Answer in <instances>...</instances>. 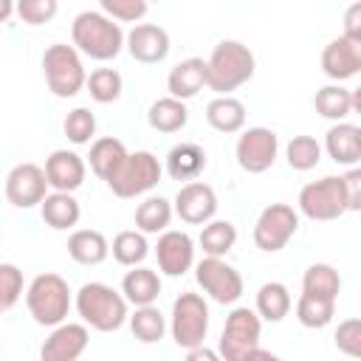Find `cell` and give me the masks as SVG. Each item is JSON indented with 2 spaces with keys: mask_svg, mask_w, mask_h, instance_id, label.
<instances>
[{
  "mask_svg": "<svg viewBox=\"0 0 361 361\" xmlns=\"http://www.w3.org/2000/svg\"><path fill=\"white\" fill-rule=\"evenodd\" d=\"M195 279L203 293L217 305H234L243 296V276L223 257H203L195 265Z\"/></svg>",
  "mask_w": 361,
  "mask_h": 361,
  "instance_id": "11",
  "label": "cell"
},
{
  "mask_svg": "<svg viewBox=\"0 0 361 361\" xmlns=\"http://www.w3.org/2000/svg\"><path fill=\"white\" fill-rule=\"evenodd\" d=\"M99 6L116 23H141L147 14V0H99Z\"/></svg>",
  "mask_w": 361,
  "mask_h": 361,
  "instance_id": "42",
  "label": "cell"
},
{
  "mask_svg": "<svg viewBox=\"0 0 361 361\" xmlns=\"http://www.w3.org/2000/svg\"><path fill=\"white\" fill-rule=\"evenodd\" d=\"M161 180V164L152 152L138 149L127 152L124 161L113 169V175L104 180L116 197H138L149 189H155Z\"/></svg>",
  "mask_w": 361,
  "mask_h": 361,
  "instance_id": "6",
  "label": "cell"
},
{
  "mask_svg": "<svg viewBox=\"0 0 361 361\" xmlns=\"http://www.w3.org/2000/svg\"><path fill=\"white\" fill-rule=\"evenodd\" d=\"M276 152H279V138L268 127H248L237 138V147H234L237 164L248 175L268 172L274 166V161H276Z\"/></svg>",
  "mask_w": 361,
  "mask_h": 361,
  "instance_id": "12",
  "label": "cell"
},
{
  "mask_svg": "<svg viewBox=\"0 0 361 361\" xmlns=\"http://www.w3.org/2000/svg\"><path fill=\"white\" fill-rule=\"evenodd\" d=\"M71 39L73 48L96 62H110L124 48V31L121 25L107 17L104 11H82L71 23Z\"/></svg>",
  "mask_w": 361,
  "mask_h": 361,
  "instance_id": "1",
  "label": "cell"
},
{
  "mask_svg": "<svg viewBox=\"0 0 361 361\" xmlns=\"http://www.w3.org/2000/svg\"><path fill=\"white\" fill-rule=\"evenodd\" d=\"M206 169V149L195 141H180L166 152V172L172 180H195Z\"/></svg>",
  "mask_w": 361,
  "mask_h": 361,
  "instance_id": "23",
  "label": "cell"
},
{
  "mask_svg": "<svg viewBox=\"0 0 361 361\" xmlns=\"http://www.w3.org/2000/svg\"><path fill=\"white\" fill-rule=\"evenodd\" d=\"M68 254L73 262L79 265H99L107 259L110 254V243L102 231L96 228H76L71 237H68Z\"/></svg>",
  "mask_w": 361,
  "mask_h": 361,
  "instance_id": "26",
  "label": "cell"
},
{
  "mask_svg": "<svg viewBox=\"0 0 361 361\" xmlns=\"http://www.w3.org/2000/svg\"><path fill=\"white\" fill-rule=\"evenodd\" d=\"M172 203L166 197H147L144 203H138L135 209V228L144 231V234H158V231H166L169 220H172Z\"/></svg>",
  "mask_w": 361,
  "mask_h": 361,
  "instance_id": "34",
  "label": "cell"
},
{
  "mask_svg": "<svg viewBox=\"0 0 361 361\" xmlns=\"http://www.w3.org/2000/svg\"><path fill=\"white\" fill-rule=\"evenodd\" d=\"M62 130H65V135H68L71 144H90L93 135H96V116L87 107H73L65 116Z\"/></svg>",
  "mask_w": 361,
  "mask_h": 361,
  "instance_id": "39",
  "label": "cell"
},
{
  "mask_svg": "<svg viewBox=\"0 0 361 361\" xmlns=\"http://www.w3.org/2000/svg\"><path fill=\"white\" fill-rule=\"evenodd\" d=\"M124 155H127V147L118 141V138H96L93 144H90V155H87V164H90V169H93V175L96 178H102V180H107L110 175H113V169L124 161Z\"/></svg>",
  "mask_w": 361,
  "mask_h": 361,
  "instance_id": "30",
  "label": "cell"
},
{
  "mask_svg": "<svg viewBox=\"0 0 361 361\" xmlns=\"http://www.w3.org/2000/svg\"><path fill=\"white\" fill-rule=\"evenodd\" d=\"M183 353H186L189 361H214V358H217V353H214V350H206L203 344L189 347V350H183Z\"/></svg>",
  "mask_w": 361,
  "mask_h": 361,
  "instance_id": "46",
  "label": "cell"
},
{
  "mask_svg": "<svg viewBox=\"0 0 361 361\" xmlns=\"http://www.w3.org/2000/svg\"><path fill=\"white\" fill-rule=\"evenodd\" d=\"M341 178H344V189H347L350 212H358V209H361V169L350 166V172H344Z\"/></svg>",
  "mask_w": 361,
  "mask_h": 361,
  "instance_id": "44",
  "label": "cell"
},
{
  "mask_svg": "<svg viewBox=\"0 0 361 361\" xmlns=\"http://www.w3.org/2000/svg\"><path fill=\"white\" fill-rule=\"evenodd\" d=\"M336 316V299H324V296H313V293H305L296 299V319L302 327H310V330H322L333 322Z\"/></svg>",
  "mask_w": 361,
  "mask_h": 361,
  "instance_id": "31",
  "label": "cell"
},
{
  "mask_svg": "<svg viewBox=\"0 0 361 361\" xmlns=\"http://www.w3.org/2000/svg\"><path fill=\"white\" fill-rule=\"evenodd\" d=\"M290 307H293V302H290V293L282 282H265L257 290V307L254 310H257L259 319L276 324L290 313Z\"/></svg>",
  "mask_w": 361,
  "mask_h": 361,
  "instance_id": "29",
  "label": "cell"
},
{
  "mask_svg": "<svg viewBox=\"0 0 361 361\" xmlns=\"http://www.w3.org/2000/svg\"><path fill=\"white\" fill-rule=\"evenodd\" d=\"M124 48L135 62L155 65V62H164L169 54V34L155 23H135L133 31L124 34Z\"/></svg>",
  "mask_w": 361,
  "mask_h": 361,
  "instance_id": "16",
  "label": "cell"
},
{
  "mask_svg": "<svg viewBox=\"0 0 361 361\" xmlns=\"http://www.w3.org/2000/svg\"><path fill=\"white\" fill-rule=\"evenodd\" d=\"M203 87H206V59H200V56H189V59L178 62L166 76L169 96L183 99V102L197 96Z\"/></svg>",
  "mask_w": 361,
  "mask_h": 361,
  "instance_id": "22",
  "label": "cell"
},
{
  "mask_svg": "<svg viewBox=\"0 0 361 361\" xmlns=\"http://www.w3.org/2000/svg\"><path fill=\"white\" fill-rule=\"evenodd\" d=\"M197 243H200L206 257H226L237 243V228L228 220H214L212 217L209 223H203V231H200Z\"/></svg>",
  "mask_w": 361,
  "mask_h": 361,
  "instance_id": "32",
  "label": "cell"
},
{
  "mask_svg": "<svg viewBox=\"0 0 361 361\" xmlns=\"http://www.w3.org/2000/svg\"><path fill=\"white\" fill-rule=\"evenodd\" d=\"M285 158H288V166L296 169V172H307L313 166H319L322 161V144L313 138V135H293L285 147Z\"/></svg>",
  "mask_w": 361,
  "mask_h": 361,
  "instance_id": "38",
  "label": "cell"
},
{
  "mask_svg": "<svg viewBox=\"0 0 361 361\" xmlns=\"http://www.w3.org/2000/svg\"><path fill=\"white\" fill-rule=\"evenodd\" d=\"M110 251H113V259H116L118 265L133 268V265H141V262L147 259L149 243H147L144 231H138V228H133V231H118V234L113 237Z\"/></svg>",
  "mask_w": 361,
  "mask_h": 361,
  "instance_id": "36",
  "label": "cell"
},
{
  "mask_svg": "<svg viewBox=\"0 0 361 361\" xmlns=\"http://www.w3.org/2000/svg\"><path fill=\"white\" fill-rule=\"evenodd\" d=\"M130 319V330L141 344H155L166 333V319L155 305H138Z\"/></svg>",
  "mask_w": 361,
  "mask_h": 361,
  "instance_id": "33",
  "label": "cell"
},
{
  "mask_svg": "<svg viewBox=\"0 0 361 361\" xmlns=\"http://www.w3.org/2000/svg\"><path fill=\"white\" fill-rule=\"evenodd\" d=\"M299 212L307 220H338L344 212H350L347 189L341 175H324L322 180H310L299 192Z\"/></svg>",
  "mask_w": 361,
  "mask_h": 361,
  "instance_id": "7",
  "label": "cell"
},
{
  "mask_svg": "<svg viewBox=\"0 0 361 361\" xmlns=\"http://www.w3.org/2000/svg\"><path fill=\"white\" fill-rule=\"evenodd\" d=\"M206 121L217 133H240L245 127V104L234 96H214L206 104Z\"/></svg>",
  "mask_w": 361,
  "mask_h": 361,
  "instance_id": "27",
  "label": "cell"
},
{
  "mask_svg": "<svg viewBox=\"0 0 361 361\" xmlns=\"http://www.w3.org/2000/svg\"><path fill=\"white\" fill-rule=\"evenodd\" d=\"M42 73H45L48 90L56 99H73L85 87V79H87L79 51L73 45H68V42H54V45L45 48Z\"/></svg>",
  "mask_w": 361,
  "mask_h": 361,
  "instance_id": "5",
  "label": "cell"
},
{
  "mask_svg": "<svg viewBox=\"0 0 361 361\" xmlns=\"http://www.w3.org/2000/svg\"><path fill=\"white\" fill-rule=\"evenodd\" d=\"M302 290L313 293V296H324V299H338L341 276H338V271L333 265L313 262V265H307V271L302 276Z\"/></svg>",
  "mask_w": 361,
  "mask_h": 361,
  "instance_id": "35",
  "label": "cell"
},
{
  "mask_svg": "<svg viewBox=\"0 0 361 361\" xmlns=\"http://www.w3.org/2000/svg\"><path fill=\"white\" fill-rule=\"evenodd\" d=\"M25 305H28V313L37 324L54 327V324L68 319V310L73 305L71 288L59 274H51V271L37 274L25 290Z\"/></svg>",
  "mask_w": 361,
  "mask_h": 361,
  "instance_id": "4",
  "label": "cell"
},
{
  "mask_svg": "<svg viewBox=\"0 0 361 361\" xmlns=\"http://www.w3.org/2000/svg\"><path fill=\"white\" fill-rule=\"evenodd\" d=\"M59 0H14V14L25 25H45L56 17Z\"/></svg>",
  "mask_w": 361,
  "mask_h": 361,
  "instance_id": "40",
  "label": "cell"
},
{
  "mask_svg": "<svg viewBox=\"0 0 361 361\" xmlns=\"http://www.w3.org/2000/svg\"><path fill=\"white\" fill-rule=\"evenodd\" d=\"M344 37L361 42V3H353L344 14Z\"/></svg>",
  "mask_w": 361,
  "mask_h": 361,
  "instance_id": "45",
  "label": "cell"
},
{
  "mask_svg": "<svg viewBox=\"0 0 361 361\" xmlns=\"http://www.w3.org/2000/svg\"><path fill=\"white\" fill-rule=\"evenodd\" d=\"M169 330H172V338L180 350L203 344L206 336H209V305H206V299L200 293H192V290L180 293L172 302Z\"/></svg>",
  "mask_w": 361,
  "mask_h": 361,
  "instance_id": "8",
  "label": "cell"
},
{
  "mask_svg": "<svg viewBox=\"0 0 361 361\" xmlns=\"http://www.w3.org/2000/svg\"><path fill=\"white\" fill-rule=\"evenodd\" d=\"M336 347L344 355H353V358L361 355V322L358 319H344L336 327Z\"/></svg>",
  "mask_w": 361,
  "mask_h": 361,
  "instance_id": "43",
  "label": "cell"
},
{
  "mask_svg": "<svg viewBox=\"0 0 361 361\" xmlns=\"http://www.w3.org/2000/svg\"><path fill=\"white\" fill-rule=\"evenodd\" d=\"M322 71L333 82L353 79L361 71V42H355V39H350L344 34L330 39L324 45V51H322Z\"/></svg>",
  "mask_w": 361,
  "mask_h": 361,
  "instance_id": "18",
  "label": "cell"
},
{
  "mask_svg": "<svg viewBox=\"0 0 361 361\" xmlns=\"http://www.w3.org/2000/svg\"><path fill=\"white\" fill-rule=\"evenodd\" d=\"M313 107H316V113L322 118L344 121L347 116L361 110V87L358 90H347L341 85H324L322 90H316Z\"/></svg>",
  "mask_w": 361,
  "mask_h": 361,
  "instance_id": "20",
  "label": "cell"
},
{
  "mask_svg": "<svg viewBox=\"0 0 361 361\" xmlns=\"http://www.w3.org/2000/svg\"><path fill=\"white\" fill-rule=\"evenodd\" d=\"M90 333L87 324L82 322H59L54 324L51 336L45 338V344L39 347L42 361H76L85 350H87Z\"/></svg>",
  "mask_w": 361,
  "mask_h": 361,
  "instance_id": "15",
  "label": "cell"
},
{
  "mask_svg": "<svg viewBox=\"0 0 361 361\" xmlns=\"http://www.w3.org/2000/svg\"><path fill=\"white\" fill-rule=\"evenodd\" d=\"M254 68L257 59L248 45H243L240 39H223L206 59V87L217 96H228L254 76Z\"/></svg>",
  "mask_w": 361,
  "mask_h": 361,
  "instance_id": "2",
  "label": "cell"
},
{
  "mask_svg": "<svg viewBox=\"0 0 361 361\" xmlns=\"http://www.w3.org/2000/svg\"><path fill=\"white\" fill-rule=\"evenodd\" d=\"M76 313L82 322L99 333H113L127 322V299L104 282H85L76 290Z\"/></svg>",
  "mask_w": 361,
  "mask_h": 361,
  "instance_id": "3",
  "label": "cell"
},
{
  "mask_svg": "<svg viewBox=\"0 0 361 361\" xmlns=\"http://www.w3.org/2000/svg\"><path fill=\"white\" fill-rule=\"evenodd\" d=\"M39 214H42L45 226H51L54 231H68L79 223L82 209H79V200L73 197V192H51L42 197Z\"/></svg>",
  "mask_w": 361,
  "mask_h": 361,
  "instance_id": "24",
  "label": "cell"
},
{
  "mask_svg": "<svg viewBox=\"0 0 361 361\" xmlns=\"http://www.w3.org/2000/svg\"><path fill=\"white\" fill-rule=\"evenodd\" d=\"M23 296V271L11 262H0V313L11 310Z\"/></svg>",
  "mask_w": 361,
  "mask_h": 361,
  "instance_id": "41",
  "label": "cell"
},
{
  "mask_svg": "<svg viewBox=\"0 0 361 361\" xmlns=\"http://www.w3.org/2000/svg\"><path fill=\"white\" fill-rule=\"evenodd\" d=\"M11 14H14V0H0V25L8 23Z\"/></svg>",
  "mask_w": 361,
  "mask_h": 361,
  "instance_id": "47",
  "label": "cell"
},
{
  "mask_svg": "<svg viewBox=\"0 0 361 361\" xmlns=\"http://www.w3.org/2000/svg\"><path fill=\"white\" fill-rule=\"evenodd\" d=\"M85 87H87V93H90L93 102L110 104V102H116V99L121 96L124 79H121V73H118L116 68H96V71H90V76L85 79Z\"/></svg>",
  "mask_w": 361,
  "mask_h": 361,
  "instance_id": "37",
  "label": "cell"
},
{
  "mask_svg": "<svg viewBox=\"0 0 361 361\" xmlns=\"http://www.w3.org/2000/svg\"><path fill=\"white\" fill-rule=\"evenodd\" d=\"M262 336V319L251 307H234L226 316V327L220 336L217 355L226 361H245V355L259 344Z\"/></svg>",
  "mask_w": 361,
  "mask_h": 361,
  "instance_id": "9",
  "label": "cell"
},
{
  "mask_svg": "<svg viewBox=\"0 0 361 361\" xmlns=\"http://www.w3.org/2000/svg\"><path fill=\"white\" fill-rule=\"evenodd\" d=\"M147 121L155 133H178L186 127L189 121V110H186V102L183 99H175V96H164V99H155L149 104V113H147Z\"/></svg>",
  "mask_w": 361,
  "mask_h": 361,
  "instance_id": "28",
  "label": "cell"
},
{
  "mask_svg": "<svg viewBox=\"0 0 361 361\" xmlns=\"http://www.w3.org/2000/svg\"><path fill=\"white\" fill-rule=\"evenodd\" d=\"M327 155L341 166H355L361 161V127L350 121H336L324 135Z\"/></svg>",
  "mask_w": 361,
  "mask_h": 361,
  "instance_id": "21",
  "label": "cell"
},
{
  "mask_svg": "<svg viewBox=\"0 0 361 361\" xmlns=\"http://www.w3.org/2000/svg\"><path fill=\"white\" fill-rule=\"evenodd\" d=\"M121 293L127 305H155V299L161 296V276L152 268L133 265V271H127L121 279Z\"/></svg>",
  "mask_w": 361,
  "mask_h": 361,
  "instance_id": "25",
  "label": "cell"
},
{
  "mask_svg": "<svg viewBox=\"0 0 361 361\" xmlns=\"http://www.w3.org/2000/svg\"><path fill=\"white\" fill-rule=\"evenodd\" d=\"M158 268L166 276H183L195 265V243L186 231H161L155 245Z\"/></svg>",
  "mask_w": 361,
  "mask_h": 361,
  "instance_id": "17",
  "label": "cell"
},
{
  "mask_svg": "<svg viewBox=\"0 0 361 361\" xmlns=\"http://www.w3.org/2000/svg\"><path fill=\"white\" fill-rule=\"evenodd\" d=\"M172 212H175L183 223H189V226H203V223H209V220L214 217V212H217V195H214V189H212L209 183H203V180H186V183L178 189V195H175Z\"/></svg>",
  "mask_w": 361,
  "mask_h": 361,
  "instance_id": "14",
  "label": "cell"
},
{
  "mask_svg": "<svg viewBox=\"0 0 361 361\" xmlns=\"http://www.w3.org/2000/svg\"><path fill=\"white\" fill-rule=\"evenodd\" d=\"M45 180L54 192H76L85 183V161L73 149H54L45 158Z\"/></svg>",
  "mask_w": 361,
  "mask_h": 361,
  "instance_id": "19",
  "label": "cell"
},
{
  "mask_svg": "<svg viewBox=\"0 0 361 361\" xmlns=\"http://www.w3.org/2000/svg\"><path fill=\"white\" fill-rule=\"evenodd\" d=\"M296 228H299V212L288 203H271L259 212L254 223V243L259 251L274 254L290 243Z\"/></svg>",
  "mask_w": 361,
  "mask_h": 361,
  "instance_id": "10",
  "label": "cell"
},
{
  "mask_svg": "<svg viewBox=\"0 0 361 361\" xmlns=\"http://www.w3.org/2000/svg\"><path fill=\"white\" fill-rule=\"evenodd\" d=\"M48 195V180H45V169L25 161L11 166V172L6 175V197L11 206L17 209H34L42 203V197Z\"/></svg>",
  "mask_w": 361,
  "mask_h": 361,
  "instance_id": "13",
  "label": "cell"
}]
</instances>
